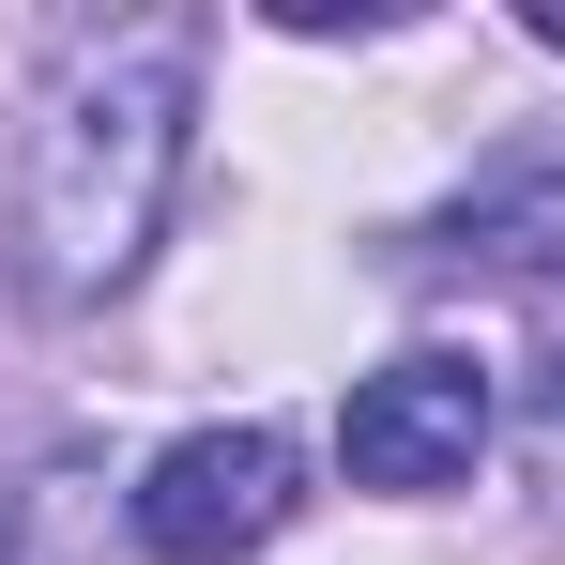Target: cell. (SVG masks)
Returning a JSON list of instances; mask_svg holds the SVG:
<instances>
[{
	"mask_svg": "<svg viewBox=\"0 0 565 565\" xmlns=\"http://www.w3.org/2000/svg\"><path fill=\"white\" fill-rule=\"evenodd\" d=\"M520 31H535V46H565V0H535V15H520Z\"/></svg>",
	"mask_w": 565,
	"mask_h": 565,
	"instance_id": "5",
	"label": "cell"
},
{
	"mask_svg": "<svg viewBox=\"0 0 565 565\" xmlns=\"http://www.w3.org/2000/svg\"><path fill=\"white\" fill-rule=\"evenodd\" d=\"M184 138H199V15L77 31L31 93V138H15V214H0L15 290L31 306H107L184 199Z\"/></svg>",
	"mask_w": 565,
	"mask_h": 565,
	"instance_id": "1",
	"label": "cell"
},
{
	"mask_svg": "<svg viewBox=\"0 0 565 565\" xmlns=\"http://www.w3.org/2000/svg\"><path fill=\"white\" fill-rule=\"evenodd\" d=\"M489 367L473 352H397V367L352 382V413H337V459H352V489H397V504H428V489H459L473 459H489Z\"/></svg>",
	"mask_w": 565,
	"mask_h": 565,
	"instance_id": "3",
	"label": "cell"
},
{
	"mask_svg": "<svg viewBox=\"0 0 565 565\" xmlns=\"http://www.w3.org/2000/svg\"><path fill=\"white\" fill-rule=\"evenodd\" d=\"M290 520H306V459H290V428H184L169 459L138 473V551H153V565L276 551Z\"/></svg>",
	"mask_w": 565,
	"mask_h": 565,
	"instance_id": "2",
	"label": "cell"
},
{
	"mask_svg": "<svg viewBox=\"0 0 565 565\" xmlns=\"http://www.w3.org/2000/svg\"><path fill=\"white\" fill-rule=\"evenodd\" d=\"M428 276H504V290H535V276H565V169H520V184H489V199H459L428 245H413Z\"/></svg>",
	"mask_w": 565,
	"mask_h": 565,
	"instance_id": "4",
	"label": "cell"
}]
</instances>
